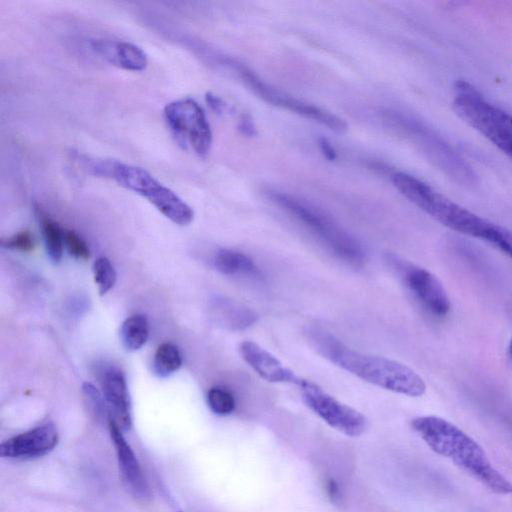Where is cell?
<instances>
[{"instance_id":"6da1fadb","label":"cell","mask_w":512,"mask_h":512,"mask_svg":"<svg viewBox=\"0 0 512 512\" xmlns=\"http://www.w3.org/2000/svg\"><path fill=\"white\" fill-rule=\"evenodd\" d=\"M305 333L318 354L363 381L410 397L426 391L421 376L401 362L353 350L319 325L308 326Z\"/></svg>"},{"instance_id":"7a4b0ae2","label":"cell","mask_w":512,"mask_h":512,"mask_svg":"<svg viewBox=\"0 0 512 512\" xmlns=\"http://www.w3.org/2000/svg\"><path fill=\"white\" fill-rule=\"evenodd\" d=\"M411 427L433 452L451 460L494 493L512 495V482L493 467L483 448L459 427L437 416L416 417Z\"/></svg>"},{"instance_id":"3957f363","label":"cell","mask_w":512,"mask_h":512,"mask_svg":"<svg viewBox=\"0 0 512 512\" xmlns=\"http://www.w3.org/2000/svg\"><path fill=\"white\" fill-rule=\"evenodd\" d=\"M391 181L405 198L444 226L484 240L491 222L463 208L410 174L395 172Z\"/></svg>"},{"instance_id":"277c9868","label":"cell","mask_w":512,"mask_h":512,"mask_svg":"<svg viewBox=\"0 0 512 512\" xmlns=\"http://www.w3.org/2000/svg\"><path fill=\"white\" fill-rule=\"evenodd\" d=\"M91 169L94 174L111 178L122 187L146 198L175 224L187 226L193 221L192 208L144 168L114 160H103L92 162Z\"/></svg>"},{"instance_id":"5b68a950","label":"cell","mask_w":512,"mask_h":512,"mask_svg":"<svg viewBox=\"0 0 512 512\" xmlns=\"http://www.w3.org/2000/svg\"><path fill=\"white\" fill-rule=\"evenodd\" d=\"M269 198L318 237L343 261L362 266L366 254L361 244L319 208L287 193L269 191Z\"/></svg>"},{"instance_id":"8992f818","label":"cell","mask_w":512,"mask_h":512,"mask_svg":"<svg viewBox=\"0 0 512 512\" xmlns=\"http://www.w3.org/2000/svg\"><path fill=\"white\" fill-rule=\"evenodd\" d=\"M453 109L469 126L512 157V115L490 103L470 83L454 84Z\"/></svg>"},{"instance_id":"52a82bcc","label":"cell","mask_w":512,"mask_h":512,"mask_svg":"<svg viewBox=\"0 0 512 512\" xmlns=\"http://www.w3.org/2000/svg\"><path fill=\"white\" fill-rule=\"evenodd\" d=\"M163 115L179 144L190 147L200 157L209 153L212 132L204 110L194 99L187 97L168 103Z\"/></svg>"},{"instance_id":"ba28073f","label":"cell","mask_w":512,"mask_h":512,"mask_svg":"<svg viewBox=\"0 0 512 512\" xmlns=\"http://www.w3.org/2000/svg\"><path fill=\"white\" fill-rule=\"evenodd\" d=\"M397 121L445 175L460 184L475 183L476 174L472 167L436 132L415 119L400 117Z\"/></svg>"},{"instance_id":"9c48e42d","label":"cell","mask_w":512,"mask_h":512,"mask_svg":"<svg viewBox=\"0 0 512 512\" xmlns=\"http://www.w3.org/2000/svg\"><path fill=\"white\" fill-rule=\"evenodd\" d=\"M298 387L305 405L329 426L349 437H358L365 432L367 420L362 413L308 379L302 378Z\"/></svg>"},{"instance_id":"30bf717a","label":"cell","mask_w":512,"mask_h":512,"mask_svg":"<svg viewBox=\"0 0 512 512\" xmlns=\"http://www.w3.org/2000/svg\"><path fill=\"white\" fill-rule=\"evenodd\" d=\"M235 68L245 84L261 99L274 106L284 108L307 119H311L335 132H345L346 122L338 116L320 107L304 102L282 92L264 82L250 68L235 64Z\"/></svg>"},{"instance_id":"8fae6325","label":"cell","mask_w":512,"mask_h":512,"mask_svg":"<svg viewBox=\"0 0 512 512\" xmlns=\"http://www.w3.org/2000/svg\"><path fill=\"white\" fill-rule=\"evenodd\" d=\"M389 262L400 272L407 287L432 314L442 317L450 310L448 295L438 279L424 268L403 262L395 256Z\"/></svg>"},{"instance_id":"7c38bea8","label":"cell","mask_w":512,"mask_h":512,"mask_svg":"<svg viewBox=\"0 0 512 512\" xmlns=\"http://www.w3.org/2000/svg\"><path fill=\"white\" fill-rule=\"evenodd\" d=\"M58 440L55 425L45 423L2 442L0 454L8 459H32L49 453L55 448Z\"/></svg>"},{"instance_id":"4fadbf2b","label":"cell","mask_w":512,"mask_h":512,"mask_svg":"<svg viewBox=\"0 0 512 512\" xmlns=\"http://www.w3.org/2000/svg\"><path fill=\"white\" fill-rule=\"evenodd\" d=\"M242 359L264 380L272 383H290L298 386L302 377L286 367L276 356L258 343L245 340L239 344Z\"/></svg>"},{"instance_id":"5bb4252c","label":"cell","mask_w":512,"mask_h":512,"mask_svg":"<svg viewBox=\"0 0 512 512\" xmlns=\"http://www.w3.org/2000/svg\"><path fill=\"white\" fill-rule=\"evenodd\" d=\"M108 427L123 481L134 496L140 499L148 498L150 496L148 483L133 450L123 435V431L110 418L108 419Z\"/></svg>"},{"instance_id":"9a60e30c","label":"cell","mask_w":512,"mask_h":512,"mask_svg":"<svg viewBox=\"0 0 512 512\" xmlns=\"http://www.w3.org/2000/svg\"><path fill=\"white\" fill-rule=\"evenodd\" d=\"M91 49L110 64L128 71H142L148 65L144 50L138 45L121 40L93 39Z\"/></svg>"},{"instance_id":"2e32d148","label":"cell","mask_w":512,"mask_h":512,"mask_svg":"<svg viewBox=\"0 0 512 512\" xmlns=\"http://www.w3.org/2000/svg\"><path fill=\"white\" fill-rule=\"evenodd\" d=\"M101 385L109 410V418L122 431L130 429L132 424L130 401L123 374L117 369H108L103 373Z\"/></svg>"},{"instance_id":"e0dca14e","label":"cell","mask_w":512,"mask_h":512,"mask_svg":"<svg viewBox=\"0 0 512 512\" xmlns=\"http://www.w3.org/2000/svg\"><path fill=\"white\" fill-rule=\"evenodd\" d=\"M215 308L218 322L230 330L247 329L258 320V315L253 309L232 300L221 299Z\"/></svg>"},{"instance_id":"ac0fdd59","label":"cell","mask_w":512,"mask_h":512,"mask_svg":"<svg viewBox=\"0 0 512 512\" xmlns=\"http://www.w3.org/2000/svg\"><path fill=\"white\" fill-rule=\"evenodd\" d=\"M214 266L220 273L230 276H258L260 273L253 259L242 252L230 249H222L216 254Z\"/></svg>"},{"instance_id":"d6986e66","label":"cell","mask_w":512,"mask_h":512,"mask_svg":"<svg viewBox=\"0 0 512 512\" xmlns=\"http://www.w3.org/2000/svg\"><path fill=\"white\" fill-rule=\"evenodd\" d=\"M149 336V323L143 315H133L127 318L121 326L120 338L123 346L129 351L140 349Z\"/></svg>"},{"instance_id":"ffe728a7","label":"cell","mask_w":512,"mask_h":512,"mask_svg":"<svg viewBox=\"0 0 512 512\" xmlns=\"http://www.w3.org/2000/svg\"><path fill=\"white\" fill-rule=\"evenodd\" d=\"M182 363L181 355L171 343L161 344L154 355L152 369L158 377H167L176 372Z\"/></svg>"},{"instance_id":"44dd1931","label":"cell","mask_w":512,"mask_h":512,"mask_svg":"<svg viewBox=\"0 0 512 512\" xmlns=\"http://www.w3.org/2000/svg\"><path fill=\"white\" fill-rule=\"evenodd\" d=\"M41 229L47 254L52 262L58 263L62 258L64 231L47 215H41Z\"/></svg>"},{"instance_id":"7402d4cb","label":"cell","mask_w":512,"mask_h":512,"mask_svg":"<svg viewBox=\"0 0 512 512\" xmlns=\"http://www.w3.org/2000/svg\"><path fill=\"white\" fill-rule=\"evenodd\" d=\"M209 408L217 415L231 414L236 407L235 398L230 391L222 387H212L207 393Z\"/></svg>"},{"instance_id":"603a6c76","label":"cell","mask_w":512,"mask_h":512,"mask_svg":"<svg viewBox=\"0 0 512 512\" xmlns=\"http://www.w3.org/2000/svg\"><path fill=\"white\" fill-rule=\"evenodd\" d=\"M93 274L100 295L106 294L116 282V271L106 257H99L95 260Z\"/></svg>"},{"instance_id":"cb8c5ba5","label":"cell","mask_w":512,"mask_h":512,"mask_svg":"<svg viewBox=\"0 0 512 512\" xmlns=\"http://www.w3.org/2000/svg\"><path fill=\"white\" fill-rule=\"evenodd\" d=\"M82 392L85 403L90 414L97 420L109 418V410L104 395L91 383L85 382L82 385Z\"/></svg>"},{"instance_id":"d4e9b609","label":"cell","mask_w":512,"mask_h":512,"mask_svg":"<svg viewBox=\"0 0 512 512\" xmlns=\"http://www.w3.org/2000/svg\"><path fill=\"white\" fill-rule=\"evenodd\" d=\"M485 241L512 259V232L493 223Z\"/></svg>"},{"instance_id":"484cf974","label":"cell","mask_w":512,"mask_h":512,"mask_svg":"<svg viewBox=\"0 0 512 512\" xmlns=\"http://www.w3.org/2000/svg\"><path fill=\"white\" fill-rule=\"evenodd\" d=\"M64 244L73 257L81 260L90 258V250L87 244L73 230L64 231Z\"/></svg>"},{"instance_id":"4316f807","label":"cell","mask_w":512,"mask_h":512,"mask_svg":"<svg viewBox=\"0 0 512 512\" xmlns=\"http://www.w3.org/2000/svg\"><path fill=\"white\" fill-rule=\"evenodd\" d=\"M3 245L22 252H30L35 248V241L33 235L29 231L25 230L7 239Z\"/></svg>"},{"instance_id":"83f0119b","label":"cell","mask_w":512,"mask_h":512,"mask_svg":"<svg viewBox=\"0 0 512 512\" xmlns=\"http://www.w3.org/2000/svg\"><path fill=\"white\" fill-rule=\"evenodd\" d=\"M319 147L324 154V156L332 161L337 158V152L334 149V147L331 145V143L326 138H320L319 139Z\"/></svg>"},{"instance_id":"f1b7e54d","label":"cell","mask_w":512,"mask_h":512,"mask_svg":"<svg viewBox=\"0 0 512 512\" xmlns=\"http://www.w3.org/2000/svg\"><path fill=\"white\" fill-rule=\"evenodd\" d=\"M206 102L210 106V108L216 112H221L225 106L222 99L211 92L206 93Z\"/></svg>"},{"instance_id":"f546056e","label":"cell","mask_w":512,"mask_h":512,"mask_svg":"<svg viewBox=\"0 0 512 512\" xmlns=\"http://www.w3.org/2000/svg\"><path fill=\"white\" fill-rule=\"evenodd\" d=\"M239 129L242 131L243 134L252 136L255 134V127L253 123L251 122L250 118L243 117V119L240 121Z\"/></svg>"},{"instance_id":"4dcf8cb0","label":"cell","mask_w":512,"mask_h":512,"mask_svg":"<svg viewBox=\"0 0 512 512\" xmlns=\"http://www.w3.org/2000/svg\"><path fill=\"white\" fill-rule=\"evenodd\" d=\"M327 489L329 491V494L330 496L332 497H336L337 495V492H338V489H337V485L335 484L334 481L330 480L327 484Z\"/></svg>"},{"instance_id":"1f68e13d","label":"cell","mask_w":512,"mask_h":512,"mask_svg":"<svg viewBox=\"0 0 512 512\" xmlns=\"http://www.w3.org/2000/svg\"><path fill=\"white\" fill-rule=\"evenodd\" d=\"M508 355H509L510 359L512 360V339L509 344Z\"/></svg>"}]
</instances>
